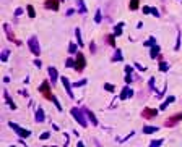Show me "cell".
<instances>
[{"mask_svg": "<svg viewBox=\"0 0 182 147\" xmlns=\"http://www.w3.org/2000/svg\"><path fill=\"white\" fill-rule=\"evenodd\" d=\"M70 113H72V116L75 118V121H77L81 128H86V126H88V118H86V115H85L83 108L72 107V108H70Z\"/></svg>", "mask_w": 182, "mask_h": 147, "instance_id": "obj_1", "label": "cell"}, {"mask_svg": "<svg viewBox=\"0 0 182 147\" xmlns=\"http://www.w3.org/2000/svg\"><path fill=\"white\" fill-rule=\"evenodd\" d=\"M28 47H30V52L33 55H36V57L41 55V45H39V41L36 36H31L28 39Z\"/></svg>", "mask_w": 182, "mask_h": 147, "instance_id": "obj_2", "label": "cell"}, {"mask_svg": "<svg viewBox=\"0 0 182 147\" xmlns=\"http://www.w3.org/2000/svg\"><path fill=\"white\" fill-rule=\"evenodd\" d=\"M50 84H52V83H49L47 79H46V81H42V84H41V86H39V89H38L39 92L42 94V97L47 99V100H50V99L54 97V94L50 92Z\"/></svg>", "mask_w": 182, "mask_h": 147, "instance_id": "obj_3", "label": "cell"}, {"mask_svg": "<svg viewBox=\"0 0 182 147\" xmlns=\"http://www.w3.org/2000/svg\"><path fill=\"white\" fill-rule=\"evenodd\" d=\"M8 126H10L11 129H13V131H15L16 134H18L21 139H25V138H30V136H31V133L28 131V129L21 128L20 124H16V123H13V121H10V123H8Z\"/></svg>", "mask_w": 182, "mask_h": 147, "instance_id": "obj_4", "label": "cell"}, {"mask_svg": "<svg viewBox=\"0 0 182 147\" xmlns=\"http://www.w3.org/2000/svg\"><path fill=\"white\" fill-rule=\"evenodd\" d=\"M180 120H182V112L180 113H174V115H171V116H168L166 120H164V126L166 128H174Z\"/></svg>", "mask_w": 182, "mask_h": 147, "instance_id": "obj_5", "label": "cell"}, {"mask_svg": "<svg viewBox=\"0 0 182 147\" xmlns=\"http://www.w3.org/2000/svg\"><path fill=\"white\" fill-rule=\"evenodd\" d=\"M85 68H86V58H85L83 52H78L77 60H75V70H77V73H81Z\"/></svg>", "mask_w": 182, "mask_h": 147, "instance_id": "obj_6", "label": "cell"}, {"mask_svg": "<svg viewBox=\"0 0 182 147\" xmlns=\"http://www.w3.org/2000/svg\"><path fill=\"white\" fill-rule=\"evenodd\" d=\"M158 116V110L156 108H151V107H145L143 110H141V118H145V120H153V118Z\"/></svg>", "mask_w": 182, "mask_h": 147, "instance_id": "obj_7", "label": "cell"}, {"mask_svg": "<svg viewBox=\"0 0 182 147\" xmlns=\"http://www.w3.org/2000/svg\"><path fill=\"white\" fill-rule=\"evenodd\" d=\"M133 94H135V90L130 87V84H125L124 89H122V92H121V95H119V99H121V100H127L130 97H133Z\"/></svg>", "mask_w": 182, "mask_h": 147, "instance_id": "obj_8", "label": "cell"}, {"mask_svg": "<svg viewBox=\"0 0 182 147\" xmlns=\"http://www.w3.org/2000/svg\"><path fill=\"white\" fill-rule=\"evenodd\" d=\"M60 81H62V84H64V89H65V92H67V95L70 99H73L75 95H73V90H72V84H70V81H68V78L67 76H62L60 78Z\"/></svg>", "mask_w": 182, "mask_h": 147, "instance_id": "obj_9", "label": "cell"}, {"mask_svg": "<svg viewBox=\"0 0 182 147\" xmlns=\"http://www.w3.org/2000/svg\"><path fill=\"white\" fill-rule=\"evenodd\" d=\"M83 112H85V115H86V118L89 120V123L93 124V126H98V124H99V121H98V118H96V115H94V113L91 112V110L88 108V107H83Z\"/></svg>", "mask_w": 182, "mask_h": 147, "instance_id": "obj_10", "label": "cell"}, {"mask_svg": "<svg viewBox=\"0 0 182 147\" xmlns=\"http://www.w3.org/2000/svg\"><path fill=\"white\" fill-rule=\"evenodd\" d=\"M3 29H5V32H7V37H8V41H10V42H15L16 45H21V42H20V41H16V37H15L13 31L10 29V26L7 24V23L3 24Z\"/></svg>", "mask_w": 182, "mask_h": 147, "instance_id": "obj_11", "label": "cell"}, {"mask_svg": "<svg viewBox=\"0 0 182 147\" xmlns=\"http://www.w3.org/2000/svg\"><path fill=\"white\" fill-rule=\"evenodd\" d=\"M34 121L36 123H44L46 121V113L42 110V107H38L36 113H34Z\"/></svg>", "mask_w": 182, "mask_h": 147, "instance_id": "obj_12", "label": "cell"}, {"mask_svg": "<svg viewBox=\"0 0 182 147\" xmlns=\"http://www.w3.org/2000/svg\"><path fill=\"white\" fill-rule=\"evenodd\" d=\"M59 3H60V0H46L44 7L54 10V11H59Z\"/></svg>", "mask_w": 182, "mask_h": 147, "instance_id": "obj_13", "label": "cell"}, {"mask_svg": "<svg viewBox=\"0 0 182 147\" xmlns=\"http://www.w3.org/2000/svg\"><path fill=\"white\" fill-rule=\"evenodd\" d=\"M47 73H49L50 83H52V84H55V83H57V79H59V73H57V68H54V66H49V68H47Z\"/></svg>", "mask_w": 182, "mask_h": 147, "instance_id": "obj_14", "label": "cell"}, {"mask_svg": "<svg viewBox=\"0 0 182 147\" xmlns=\"http://www.w3.org/2000/svg\"><path fill=\"white\" fill-rule=\"evenodd\" d=\"M75 2H77V13L86 15L88 13V8H86V5H85V0H75Z\"/></svg>", "mask_w": 182, "mask_h": 147, "instance_id": "obj_15", "label": "cell"}, {"mask_svg": "<svg viewBox=\"0 0 182 147\" xmlns=\"http://www.w3.org/2000/svg\"><path fill=\"white\" fill-rule=\"evenodd\" d=\"M161 52V49H159V45H153V47H150V58H159V53Z\"/></svg>", "mask_w": 182, "mask_h": 147, "instance_id": "obj_16", "label": "cell"}, {"mask_svg": "<svg viewBox=\"0 0 182 147\" xmlns=\"http://www.w3.org/2000/svg\"><path fill=\"white\" fill-rule=\"evenodd\" d=\"M3 97H5V100H7V104L10 105V108H11V110H16V105H15V102L11 100L10 94H8V90H5V89H3Z\"/></svg>", "mask_w": 182, "mask_h": 147, "instance_id": "obj_17", "label": "cell"}, {"mask_svg": "<svg viewBox=\"0 0 182 147\" xmlns=\"http://www.w3.org/2000/svg\"><path fill=\"white\" fill-rule=\"evenodd\" d=\"M122 28H124V21H121V23H117L116 26H114V36L116 37H119V36H122Z\"/></svg>", "mask_w": 182, "mask_h": 147, "instance_id": "obj_18", "label": "cell"}, {"mask_svg": "<svg viewBox=\"0 0 182 147\" xmlns=\"http://www.w3.org/2000/svg\"><path fill=\"white\" fill-rule=\"evenodd\" d=\"M159 128H156V126H151V124H146V126H143L141 128V131H143L145 134H153V133H156Z\"/></svg>", "mask_w": 182, "mask_h": 147, "instance_id": "obj_19", "label": "cell"}, {"mask_svg": "<svg viewBox=\"0 0 182 147\" xmlns=\"http://www.w3.org/2000/svg\"><path fill=\"white\" fill-rule=\"evenodd\" d=\"M104 39H106V42H107V44H109V45H111V47H114V49H117V47H116V36H114V34H107V36H106Z\"/></svg>", "mask_w": 182, "mask_h": 147, "instance_id": "obj_20", "label": "cell"}, {"mask_svg": "<svg viewBox=\"0 0 182 147\" xmlns=\"http://www.w3.org/2000/svg\"><path fill=\"white\" fill-rule=\"evenodd\" d=\"M124 57H122V50L121 49H116V52L112 55V61H122Z\"/></svg>", "mask_w": 182, "mask_h": 147, "instance_id": "obj_21", "label": "cell"}, {"mask_svg": "<svg viewBox=\"0 0 182 147\" xmlns=\"http://www.w3.org/2000/svg\"><path fill=\"white\" fill-rule=\"evenodd\" d=\"M78 47H80V45H77L75 42H70V44H68V53H70V55L78 53Z\"/></svg>", "mask_w": 182, "mask_h": 147, "instance_id": "obj_22", "label": "cell"}, {"mask_svg": "<svg viewBox=\"0 0 182 147\" xmlns=\"http://www.w3.org/2000/svg\"><path fill=\"white\" fill-rule=\"evenodd\" d=\"M138 7H140V0H130L129 2V10L135 11V10H138Z\"/></svg>", "mask_w": 182, "mask_h": 147, "instance_id": "obj_23", "label": "cell"}, {"mask_svg": "<svg viewBox=\"0 0 182 147\" xmlns=\"http://www.w3.org/2000/svg\"><path fill=\"white\" fill-rule=\"evenodd\" d=\"M75 37H77V44L80 45V47H83V39H81V31H80L78 29V28H77V29H75Z\"/></svg>", "mask_w": 182, "mask_h": 147, "instance_id": "obj_24", "label": "cell"}, {"mask_svg": "<svg viewBox=\"0 0 182 147\" xmlns=\"http://www.w3.org/2000/svg\"><path fill=\"white\" fill-rule=\"evenodd\" d=\"M158 68H159V71L161 73H166L168 70H169V63H166V61H159V65H158Z\"/></svg>", "mask_w": 182, "mask_h": 147, "instance_id": "obj_25", "label": "cell"}, {"mask_svg": "<svg viewBox=\"0 0 182 147\" xmlns=\"http://www.w3.org/2000/svg\"><path fill=\"white\" fill-rule=\"evenodd\" d=\"M26 11H28V16H30V18H36V10H34L33 5H28Z\"/></svg>", "mask_w": 182, "mask_h": 147, "instance_id": "obj_26", "label": "cell"}, {"mask_svg": "<svg viewBox=\"0 0 182 147\" xmlns=\"http://www.w3.org/2000/svg\"><path fill=\"white\" fill-rule=\"evenodd\" d=\"M8 57H10V50H8V49H3V50H2V55H0V60L5 63V61L8 60Z\"/></svg>", "mask_w": 182, "mask_h": 147, "instance_id": "obj_27", "label": "cell"}, {"mask_svg": "<svg viewBox=\"0 0 182 147\" xmlns=\"http://www.w3.org/2000/svg\"><path fill=\"white\" fill-rule=\"evenodd\" d=\"M145 47H153V45H156V37H148V41H145Z\"/></svg>", "mask_w": 182, "mask_h": 147, "instance_id": "obj_28", "label": "cell"}, {"mask_svg": "<svg viewBox=\"0 0 182 147\" xmlns=\"http://www.w3.org/2000/svg\"><path fill=\"white\" fill-rule=\"evenodd\" d=\"M50 100H52V104L55 105V108H57V110H59V112H62V110H64V107H62V105H60V102H59V99H57V97H55V95H54V97H52V99H50Z\"/></svg>", "mask_w": 182, "mask_h": 147, "instance_id": "obj_29", "label": "cell"}, {"mask_svg": "<svg viewBox=\"0 0 182 147\" xmlns=\"http://www.w3.org/2000/svg\"><path fill=\"white\" fill-rule=\"evenodd\" d=\"M163 142H164V139H155V141H151L148 147H161Z\"/></svg>", "mask_w": 182, "mask_h": 147, "instance_id": "obj_30", "label": "cell"}, {"mask_svg": "<svg viewBox=\"0 0 182 147\" xmlns=\"http://www.w3.org/2000/svg\"><path fill=\"white\" fill-rule=\"evenodd\" d=\"M148 87H150V90H156V79L155 78H150V81H148Z\"/></svg>", "mask_w": 182, "mask_h": 147, "instance_id": "obj_31", "label": "cell"}, {"mask_svg": "<svg viewBox=\"0 0 182 147\" xmlns=\"http://www.w3.org/2000/svg\"><path fill=\"white\" fill-rule=\"evenodd\" d=\"M102 21V15H101V10H96V15H94V23L96 24H99Z\"/></svg>", "mask_w": 182, "mask_h": 147, "instance_id": "obj_32", "label": "cell"}, {"mask_svg": "<svg viewBox=\"0 0 182 147\" xmlns=\"http://www.w3.org/2000/svg\"><path fill=\"white\" fill-rule=\"evenodd\" d=\"M102 87H104V90H107V92H116V87H114L112 84H109V83H106Z\"/></svg>", "mask_w": 182, "mask_h": 147, "instance_id": "obj_33", "label": "cell"}, {"mask_svg": "<svg viewBox=\"0 0 182 147\" xmlns=\"http://www.w3.org/2000/svg\"><path fill=\"white\" fill-rule=\"evenodd\" d=\"M65 66L67 68H75V60H73V58H67L65 60Z\"/></svg>", "mask_w": 182, "mask_h": 147, "instance_id": "obj_34", "label": "cell"}, {"mask_svg": "<svg viewBox=\"0 0 182 147\" xmlns=\"http://www.w3.org/2000/svg\"><path fill=\"white\" fill-rule=\"evenodd\" d=\"M86 83H88V79H80V81H77L75 84H73V86H75V87H81V86H85Z\"/></svg>", "mask_w": 182, "mask_h": 147, "instance_id": "obj_35", "label": "cell"}, {"mask_svg": "<svg viewBox=\"0 0 182 147\" xmlns=\"http://www.w3.org/2000/svg\"><path fill=\"white\" fill-rule=\"evenodd\" d=\"M124 79H125V84H132V81H133L135 78H132V75H130V73H127Z\"/></svg>", "mask_w": 182, "mask_h": 147, "instance_id": "obj_36", "label": "cell"}, {"mask_svg": "<svg viewBox=\"0 0 182 147\" xmlns=\"http://www.w3.org/2000/svg\"><path fill=\"white\" fill-rule=\"evenodd\" d=\"M180 42H182V39H180V31H179V32H177V42H176V45H174V50H179Z\"/></svg>", "mask_w": 182, "mask_h": 147, "instance_id": "obj_37", "label": "cell"}, {"mask_svg": "<svg viewBox=\"0 0 182 147\" xmlns=\"http://www.w3.org/2000/svg\"><path fill=\"white\" fill-rule=\"evenodd\" d=\"M151 15H153V16H156V18H159V16H161V13H159L158 8H155V7H151Z\"/></svg>", "mask_w": 182, "mask_h": 147, "instance_id": "obj_38", "label": "cell"}, {"mask_svg": "<svg viewBox=\"0 0 182 147\" xmlns=\"http://www.w3.org/2000/svg\"><path fill=\"white\" fill-rule=\"evenodd\" d=\"M141 11H143V15H151V7H146L145 5V7L141 8Z\"/></svg>", "mask_w": 182, "mask_h": 147, "instance_id": "obj_39", "label": "cell"}, {"mask_svg": "<svg viewBox=\"0 0 182 147\" xmlns=\"http://www.w3.org/2000/svg\"><path fill=\"white\" fill-rule=\"evenodd\" d=\"M49 138H50V133L49 131H46V133L41 134V141H46V139H49Z\"/></svg>", "mask_w": 182, "mask_h": 147, "instance_id": "obj_40", "label": "cell"}, {"mask_svg": "<svg viewBox=\"0 0 182 147\" xmlns=\"http://www.w3.org/2000/svg\"><path fill=\"white\" fill-rule=\"evenodd\" d=\"M89 52L91 53H96V44L94 42H89Z\"/></svg>", "mask_w": 182, "mask_h": 147, "instance_id": "obj_41", "label": "cell"}, {"mask_svg": "<svg viewBox=\"0 0 182 147\" xmlns=\"http://www.w3.org/2000/svg\"><path fill=\"white\" fill-rule=\"evenodd\" d=\"M174 100H176V97H174V95H169V97H168L166 100H164V102H166V104L169 105V104H172V102H174Z\"/></svg>", "mask_w": 182, "mask_h": 147, "instance_id": "obj_42", "label": "cell"}, {"mask_svg": "<svg viewBox=\"0 0 182 147\" xmlns=\"http://www.w3.org/2000/svg\"><path fill=\"white\" fill-rule=\"evenodd\" d=\"M21 15H23V8H16L15 10V16L18 18V16H21Z\"/></svg>", "mask_w": 182, "mask_h": 147, "instance_id": "obj_43", "label": "cell"}, {"mask_svg": "<svg viewBox=\"0 0 182 147\" xmlns=\"http://www.w3.org/2000/svg\"><path fill=\"white\" fill-rule=\"evenodd\" d=\"M33 65H34V66H38V68H41V65H42V63H41V60H39V58H36V60L33 61Z\"/></svg>", "mask_w": 182, "mask_h": 147, "instance_id": "obj_44", "label": "cell"}, {"mask_svg": "<svg viewBox=\"0 0 182 147\" xmlns=\"http://www.w3.org/2000/svg\"><path fill=\"white\" fill-rule=\"evenodd\" d=\"M73 13H75V10H73V8H68V10H67V13H65V16H72Z\"/></svg>", "mask_w": 182, "mask_h": 147, "instance_id": "obj_45", "label": "cell"}, {"mask_svg": "<svg viewBox=\"0 0 182 147\" xmlns=\"http://www.w3.org/2000/svg\"><path fill=\"white\" fill-rule=\"evenodd\" d=\"M132 71H133V68H132V66H129V65L125 66V73H132Z\"/></svg>", "mask_w": 182, "mask_h": 147, "instance_id": "obj_46", "label": "cell"}, {"mask_svg": "<svg viewBox=\"0 0 182 147\" xmlns=\"http://www.w3.org/2000/svg\"><path fill=\"white\" fill-rule=\"evenodd\" d=\"M133 65H135L136 68H138V70H141V71H145V66H141L140 63H133Z\"/></svg>", "mask_w": 182, "mask_h": 147, "instance_id": "obj_47", "label": "cell"}, {"mask_svg": "<svg viewBox=\"0 0 182 147\" xmlns=\"http://www.w3.org/2000/svg\"><path fill=\"white\" fill-rule=\"evenodd\" d=\"M77 147H85V144L83 142H77Z\"/></svg>", "mask_w": 182, "mask_h": 147, "instance_id": "obj_48", "label": "cell"}, {"mask_svg": "<svg viewBox=\"0 0 182 147\" xmlns=\"http://www.w3.org/2000/svg\"><path fill=\"white\" fill-rule=\"evenodd\" d=\"M44 147H49V145H44ZM50 147H55V145H50Z\"/></svg>", "mask_w": 182, "mask_h": 147, "instance_id": "obj_49", "label": "cell"}, {"mask_svg": "<svg viewBox=\"0 0 182 147\" xmlns=\"http://www.w3.org/2000/svg\"><path fill=\"white\" fill-rule=\"evenodd\" d=\"M60 2H67V0H60Z\"/></svg>", "mask_w": 182, "mask_h": 147, "instance_id": "obj_50", "label": "cell"}, {"mask_svg": "<svg viewBox=\"0 0 182 147\" xmlns=\"http://www.w3.org/2000/svg\"><path fill=\"white\" fill-rule=\"evenodd\" d=\"M11 147H15V145H11Z\"/></svg>", "mask_w": 182, "mask_h": 147, "instance_id": "obj_51", "label": "cell"}]
</instances>
